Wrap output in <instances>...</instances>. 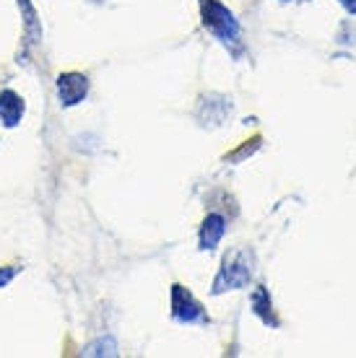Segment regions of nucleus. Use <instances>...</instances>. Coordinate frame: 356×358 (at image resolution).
Masks as SVG:
<instances>
[{"label":"nucleus","instance_id":"obj_1","mask_svg":"<svg viewBox=\"0 0 356 358\" xmlns=\"http://www.w3.org/2000/svg\"><path fill=\"white\" fill-rule=\"evenodd\" d=\"M252 252L237 250L232 255L224 257V265L219 270V275L214 280V294H224V291H237V288L249 286L252 280Z\"/></svg>","mask_w":356,"mask_h":358},{"label":"nucleus","instance_id":"obj_2","mask_svg":"<svg viewBox=\"0 0 356 358\" xmlns=\"http://www.w3.org/2000/svg\"><path fill=\"white\" fill-rule=\"evenodd\" d=\"M203 21H205V27L211 29L221 42H226V45L240 39V24H237V18L232 16V10L224 8L221 3H216V0H205Z\"/></svg>","mask_w":356,"mask_h":358},{"label":"nucleus","instance_id":"obj_3","mask_svg":"<svg viewBox=\"0 0 356 358\" xmlns=\"http://www.w3.org/2000/svg\"><path fill=\"white\" fill-rule=\"evenodd\" d=\"M172 317L182 324H198L208 322L203 306L196 301V296L182 286H172Z\"/></svg>","mask_w":356,"mask_h":358},{"label":"nucleus","instance_id":"obj_4","mask_svg":"<svg viewBox=\"0 0 356 358\" xmlns=\"http://www.w3.org/2000/svg\"><path fill=\"white\" fill-rule=\"evenodd\" d=\"M89 94V78L83 73H62L57 78V96L62 107H76Z\"/></svg>","mask_w":356,"mask_h":358},{"label":"nucleus","instance_id":"obj_5","mask_svg":"<svg viewBox=\"0 0 356 358\" xmlns=\"http://www.w3.org/2000/svg\"><path fill=\"white\" fill-rule=\"evenodd\" d=\"M24 117V99L16 91H0V122L6 127H16Z\"/></svg>","mask_w":356,"mask_h":358},{"label":"nucleus","instance_id":"obj_6","mask_svg":"<svg viewBox=\"0 0 356 358\" xmlns=\"http://www.w3.org/2000/svg\"><path fill=\"white\" fill-rule=\"evenodd\" d=\"M224 231H226L224 215H219V213L208 215V218L203 221V226H200V250L203 252L216 250V244L224 239Z\"/></svg>","mask_w":356,"mask_h":358},{"label":"nucleus","instance_id":"obj_7","mask_svg":"<svg viewBox=\"0 0 356 358\" xmlns=\"http://www.w3.org/2000/svg\"><path fill=\"white\" fill-rule=\"evenodd\" d=\"M252 312L258 314L268 327H278V320L276 314H273V301H271V294H268L266 286L255 288V294H252Z\"/></svg>","mask_w":356,"mask_h":358},{"label":"nucleus","instance_id":"obj_8","mask_svg":"<svg viewBox=\"0 0 356 358\" xmlns=\"http://www.w3.org/2000/svg\"><path fill=\"white\" fill-rule=\"evenodd\" d=\"M18 6H21V10H24V21H27V31H29V36H34L32 42H39V36H42V29L36 27V13H34V8H32V3L29 0H18Z\"/></svg>","mask_w":356,"mask_h":358},{"label":"nucleus","instance_id":"obj_9","mask_svg":"<svg viewBox=\"0 0 356 358\" xmlns=\"http://www.w3.org/2000/svg\"><path fill=\"white\" fill-rule=\"evenodd\" d=\"M104 353H107V356H115L117 350H115V343L109 341H99V343H91L89 348H86V356H104Z\"/></svg>","mask_w":356,"mask_h":358},{"label":"nucleus","instance_id":"obj_10","mask_svg":"<svg viewBox=\"0 0 356 358\" xmlns=\"http://www.w3.org/2000/svg\"><path fill=\"white\" fill-rule=\"evenodd\" d=\"M16 270H18V268H13V265H8V268H3V270H0V288H3V286H8V280H11V278H13V275H16Z\"/></svg>","mask_w":356,"mask_h":358},{"label":"nucleus","instance_id":"obj_11","mask_svg":"<svg viewBox=\"0 0 356 358\" xmlns=\"http://www.w3.org/2000/svg\"><path fill=\"white\" fill-rule=\"evenodd\" d=\"M341 6L346 8V13H351V16H356V0H338Z\"/></svg>","mask_w":356,"mask_h":358},{"label":"nucleus","instance_id":"obj_12","mask_svg":"<svg viewBox=\"0 0 356 358\" xmlns=\"http://www.w3.org/2000/svg\"><path fill=\"white\" fill-rule=\"evenodd\" d=\"M97 3H99V0H97Z\"/></svg>","mask_w":356,"mask_h":358},{"label":"nucleus","instance_id":"obj_13","mask_svg":"<svg viewBox=\"0 0 356 358\" xmlns=\"http://www.w3.org/2000/svg\"><path fill=\"white\" fill-rule=\"evenodd\" d=\"M284 3H286V0H284Z\"/></svg>","mask_w":356,"mask_h":358}]
</instances>
